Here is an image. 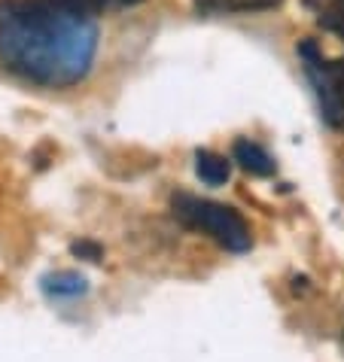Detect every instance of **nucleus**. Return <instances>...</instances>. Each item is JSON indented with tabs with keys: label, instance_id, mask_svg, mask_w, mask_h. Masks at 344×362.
Returning <instances> with one entry per match:
<instances>
[{
	"label": "nucleus",
	"instance_id": "1",
	"mask_svg": "<svg viewBox=\"0 0 344 362\" xmlns=\"http://www.w3.org/2000/svg\"><path fill=\"white\" fill-rule=\"evenodd\" d=\"M110 0H0V64L25 83L67 88L92 70L95 16Z\"/></svg>",
	"mask_w": 344,
	"mask_h": 362
},
{
	"label": "nucleus",
	"instance_id": "2",
	"mask_svg": "<svg viewBox=\"0 0 344 362\" xmlns=\"http://www.w3.org/2000/svg\"><path fill=\"white\" fill-rule=\"evenodd\" d=\"M171 207H174V216L186 228H195L201 235L214 238L222 250H229V253H247L253 247V235H250L247 219L241 216L235 207L217 204V201H207V198H195V195H186V192L174 195Z\"/></svg>",
	"mask_w": 344,
	"mask_h": 362
},
{
	"label": "nucleus",
	"instance_id": "3",
	"mask_svg": "<svg viewBox=\"0 0 344 362\" xmlns=\"http://www.w3.org/2000/svg\"><path fill=\"white\" fill-rule=\"evenodd\" d=\"M299 55L305 62L308 83L317 95L323 122L336 132H344V58H323L311 40L299 46Z\"/></svg>",
	"mask_w": 344,
	"mask_h": 362
},
{
	"label": "nucleus",
	"instance_id": "4",
	"mask_svg": "<svg viewBox=\"0 0 344 362\" xmlns=\"http://www.w3.org/2000/svg\"><path fill=\"white\" fill-rule=\"evenodd\" d=\"M231 158H235V162L253 177H271L277 170L275 158H271L259 144H253V140H235V146H231Z\"/></svg>",
	"mask_w": 344,
	"mask_h": 362
},
{
	"label": "nucleus",
	"instance_id": "5",
	"mask_svg": "<svg viewBox=\"0 0 344 362\" xmlns=\"http://www.w3.org/2000/svg\"><path fill=\"white\" fill-rule=\"evenodd\" d=\"M198 16H235V13H265L283 0H192Z\"/></svg>",
	"mask_w": 344,
	"mask_h": 362
},
{
	"label": "nucleus",
	"instance_id": "6",
	"mask_svg": "<svg viewBox=\"0 0 344 362\" xmlns=\"http://www.w3.org/2000/svg\"><path fill=\"white\" fill-rule=\"evenodd\" d=\"M43 293L49 298H79L88 293V280L76 271H55V274H46L40 280Z\"/></svg>",
	"mask_w": 344,
	"mask_h": 362
},
{
	"label": "nucleus",
	"instance_id": "7",
	"mask_svg": "<svg viewBox=\"0 0 344 362\" xmlns=\"http://www.w3.org/2000/svg\"><path fill=\"white\" fill-rule=\"evenodd\" d=\"M195 174L205 186H222L231 177V165H229V158L210 153V149H198L195 153Z\"/></svg>",
	"mask_w": 344,
	"mask_h": 362
},
{
	"label": "nucleus",
	"instance_id": "8",
	"mask_svg": "<svg viewBox=\"0 0 344 362\" xmlns=\"http://www.w3.org/2000/svg\"><path fill=\"white\" fill-rule=\"evenodd\" d=\"M305 6L311 9L320 28L344 40V0H305Z\"/></svg>",
	"mask_w": 344,
	"mask_h": 362
},
{
	"label": "nucleus",
	"instance_id": "9",
	"mask_svg": "<svg viewBox=\"0 0 344 362\" xmlns=\"http://www.w3.org/2000/svg\"><path fill=\"white\" fill-rule=\"evenodd\" d=\"M131 4H140V0H110V6H131Z\"/></svg>",
	"mask_w": 344,
	"mask_h": 362
}]
</instances>
